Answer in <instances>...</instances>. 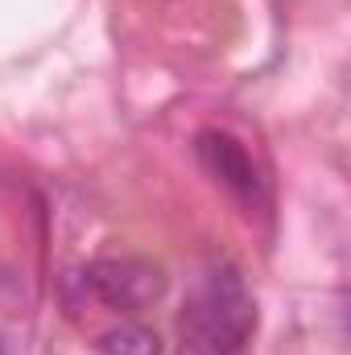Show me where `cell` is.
Returning <instances> with one entry per match:
<instances>
[{"mask_svg":"<svg viewBox=\"0 0 351 355\" xmlns=\"http://www.w3.org/2000/svg\"><path fill=\"white\" fill-rule=\"evenodd\" d=\"M257 297L232 261H211L182 306V339L194 355H240L257 335Z\"/></svg>","mask_w":351,"mask_h":355,"instance_id":"obj_1","label":"cell"},{"mask_svg":"<svg viewBox=\"0 0 351 355\" xmlns=\"http://www.w3.org/2000/svg\"><path fill=\"white\" fill-rule=\"evenodd\" d=\"M83 293L116 314H141L145 306L166 297V268L149 257H99L79 272Z\"/></svg>","mask_w":351,"mask_h":355,"instance_id":"obj_2","label":"cell"},{"mask_svg":"<svg viewBox=\"0 0 351 355\" xmlns=\"http://www.w3.org/2000/svg\"><path fill=\"white\" fill-rule=\"evenodd\" d=\"M194 157L207 174L215 178L232 198H240L244 207H268V182L261 166L252 162V153L244 149V141H236L223 128H203L194 137Z\"/></svg>","mask_w":351,"mask_h":355,"instance_id":"obj_3","label":"cell"},{"mask_svg":"<svg viewBox=\"0 0 351 355\" xmlns=\"http://www.w3.org/2000/svg\"><path fill=\"white\" fill-rule=\"evenodd\" d=\"M99 355H162V335L145 322H120L99 335Z\"/></svg>","mask_w":351,"mask_h":355,"instance_id":"obj_4","label":"cell"},{"mask_svg":"<svg viewBox=\"0 0 351 355\" xmlns=\"http://www.w3.org/2000/svg\"><path fill=\"white\" fill-rule=\"evenodd\" d=\"M0 355H4V343H0Z\"/></svg>","mask_w":351,"mask_h":355,"instance_id":"obj_5","label":"cell"}]
</instances>
